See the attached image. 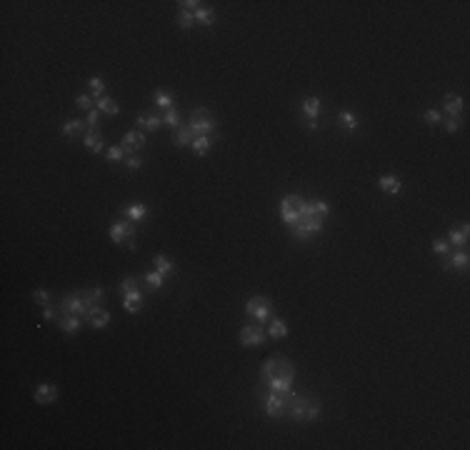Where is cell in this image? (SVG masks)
<instances>
[{
  "label": "cell",
  "mask_w": 470,
  "mask_h": 450,
  "mask_svg": "<svg viewBox=\"0 0 470 450\" xmlns=\"http://www.w3.org/2000/svg\"><path fill=\"white\" fill-rule=\"evenodd\" d=\"M448 243L450 245H465L468 243V225H460L458 230L453 228L450 233H448Z\"/></svg>",
  "instance_id": "cb8c5ba5"
},
{
  "label": "cell",
  "mask_w": 470,
  "mask_h": 450,
  "mask_svg": "<svg viewBox=\"0 0 470 450\" xmlns=\"http://www.w3.org/2000/svg\"><path fill=\"white\" fill-rule=\"evenodd\" d=\"M76 105L78 108H80V110H93V98H90V95H78L76 98Z\"/></svg>",
  "instance_id": "74e56055"
},
{
  "label": "cell",
  "mask_w": 470,
  "mask_h": 450,
  "mask_svg": "<svg viewBox=\"0 0 470 450\" xmlns=\"http://www.w3.org/2000/svg\"><path fill=\"white\" fill-rule=\"evenodd\" d=\"M303 203H305V200H303L300 195H285V198H283V203H280V218L288 225H295L298 215H300Z\"/></svg>",
  "instance_id": "ba28073f"
},
{
  "label": "cell",
  "mask_w": 470,
  "mask_h": 450,
  "mask_svg": "<svg viewBox=\"0 0 470 450\" xmlns=\"http://www.w3.org/2000/svg\"><path fill=\"white\" fill-rule=\"evenodd\" d=\"M133 235H135V223H130V220H118V223L110 225V240L113 243H125Z\"/></svg>",
  "instance_id": "30bf717a"
},
{
  "label": "cell",
  "mask_w": 470,
  "mask_h": 450,
  "mask_svg": "<svg viewBox=\"0 0 470 450\" xmlns=\"http://www.w3.org/2000/svg\"><path fill=\"white\" fill-rule=\"evenodd\" d=\"M323 215H318V210H315V205L313 203H303L300 208V215H298V220H295V225H290L293 228V235L298 238V240H310L313 235H318L320 230H323Z\"/></svg>",
  "instance_id": "3957f363"
},
{
  "label": "cell",
  "mask_w": 470,
  "mask_h": 450,
  "mask_svg": "<svg viewBox=\"0 0 470 450\" xmlns=\"http://www.w3.org/2000/svg\"><path fill=\"white\" fill-rule=\"evenodd\" d=\"M90 323H93V328H105L108 323H110V313L105 310V308H95V313L90 315Z\"/></svg>",
  "instance_id": "83f0119b"
},
{
  "label": "cell",
  "mask_w": 470,
  "mask_h": 450,
  "mask_svg": "<svg viewBox=\"0 0 470 450\" xmlns=\"http://www.w3.org/2000/svg\"><path fill=\"white\" fill-rule=\"evenodd\" d=\"M210 145H213V138H210V135H198V138L193 140L190 148L195 150V155H205L208 150H210Z\"/></svg>",
  "instance_id": "4316f807"
},
{
  "label": "cell",
  "mask_w": 470,
  "mask_h": 450,
  "mask_svg": "<svg viewBox=\"0 0 470 450\" xmlns=\"http://www.w3.org/2000/svg\"><path fill=\"white\" fill-rule=\"evenodd\" d=\"M433 250L440 253V255H448V253H450V243H448V240H435V243H433Z\"/></svg>",
  "instance_id": "f35d334b"
},
{
  "label": "cell",
  "mask_w": 470,
  "mask_h": 450,
  "mask_svg": "<svg viewBox=\"0 0 470 450\" xmlns=\"http://www.w3.org/2000/svg\"><path fill=\"white\" fill-rule=\"evenodd\" d=\"M265 340V325H243L240 330V345L250 348V345H263Z\"/></svg>",
  "instance_id": "9c48e42d"
},
{
  "label": "cell",
  "mask_w": 470,
  "mask_h": 450,
  "mask_svg": "<svg viewBox=\"0 0 470 450\" xmlns=\"http://www.w3.org/2000/svg\"><path fill=\"white\" fill-rule=\"evenodd\" d=\"M125 248H128V250H135V240H133V238H128V240H125Z\"/></svg>",
  "instance_id": "681fc988"
},
{
  "label": "cell",
  "mask_w": 470,
  "mask_h": 450,
  "mask_svg": "<svg viewBox=\"0 0 470 450\" xmlns=\"http://www.w3.org/2000/svg\"><path fill=\"white\" fill-rule=\"evenodd\" d=\"M138 125H140L143 130H158V128L163 125V118L151 115V113H143V115H138Z\"/></svg>",
  "instance_id": "d6986e66"
},
{
  "label": "cell",
  "mask_w": 470,
  "mask_h": 450,
  "mask_svg": "<svg viewBox=\"0 0 470 450\" xmlns=\"http://www.w3.org/2000/svg\"><path fill=\"white\" fill-rule=\"evenodd\" d=\"M33 298H35V303H40V305H50V293H48V290H35Z\"/></svg>",
  "instance_id": "60d3db41"
},
{
  "label": "cell",
  "mask_w": 470,
  "mask_h": 450,
  "mask_svg": "<svg viewBox=\"0 0 470 450\" xmlns=\"http://www.w3.org/2000/svg\"><path fill=\"white\" fill-rule=\"evenodd\" d=\"M80 320L78 315H63L60 318V330L63 333H68V335H76V333H80Z\"/></svg>",
  "instance_id": "ac0fdd59"
},
{
  "label": "cell",
  "mask_w": 470,
  "mask_h": 450,
  "mask_svg": "<svg viewBox=\"0 0 470 450\" xmlns=\"http://www.w3.org/2000/svg\"><path fill=\"white\" fill-rule=\"evenodd\" d=\"M98 110L105 113V115H118V113H120V105L115 103L113 98H105V95H103V98L98 100Z\"/></svg>",
  "instance_id": "484cf974"
},
{
  "label": "cell",
  "mask_w": 470,
  "mask_h": 450,
  "mask_svg": "<svg viewBox=\"0 0 470 450\" xmlns=\"http://www.w3.org/2000/svg\"><path fill=\"white\" fill-rule=\"evenodd\" d=\"M163 123H168L170 128H175V130H178V128H180V113L173 110V108H170V110H165V118H163Z\"/></svg>",
  "instance_id": "836d02e7"
},
{
  "label": "cell",
  "mask_w": 470,
  "mask_h": 450,
  "mask_svg": "<svg viewBox=\"0 0 470 450\" xmlns=\"http://www.w3.org/2000/svg\"><path fill=\"white\" fill-rule=\"evenodd\" d=\"M33 398H35L38 405H50V403L58 400V388L53 383H40L35 388V393H33Z\"/></svg>",
  "instance_id": "8fae6325"
},
{
  "label": "cell",
  "mask_w": 470,
  "mask_h": 450,
  "mask_svg": "<svg viewBox=\"0 0 470 450\" xmlns=\"http://www.w3.org/2000/svg\"><path fill=\"white\" fill-rule=\"evenodd\" d=\"M178 25L183 28V30H188L195 25V13H190V10H183L180 8V13H178Z\"/></svg>",
  "instance_id": "4dcf8cb0"
},
{
  "label": "cell",
  "mask_w": 470,
  "mask_h": 450,
  "mask_svg": "<svg viewBox=\"0 0 470 450\" xmlns=\"http://www.w3.org/2000/svg\"><path fill=\"white\" fill-rule=\"evenodd\" d=\"M245 313H248V318H253L258 325H265V323L273 320V300L268 298V295H255V298H250L245 303Z\"/></svg>",
  "instance_id": "5b68a950"
},
{
  "label": "cell",
  "mask_w": 470,
  "mask_h": 450,
  "mask_svg": "<svg viewBox=\"0 0 470 450\" xmlns=\"http://www.w3.org/2000/svg\"><path fill=\"white\" fill-rule=\"evenodd\" d=\"M193 140H195V135L190 130V125H180L178 130L173 133V143L178 148H188V145H193Z\"/></svg>",
  "instance_id": "2e32d148"
},
{
  "label": "cell",
  "mask_w": 470,
  "mask_h": 450,
  "mask_svg": "<svg viewBox=\"0 0 470 450\" xmlns=\"http://www.w3.org/2000/svg\"><path fill=\"white\" fill-rule=\"evenodd\" d=\"M98 120H100V110L95 108V110H90V113H88V120H85V123H88V128H90V130H95Z\"/></svg>",
  "instance_id": "b9f144b4"
},
{
  "label": "cell",
  "mask_w": 470,
  "mask_h": 450,
  "mask_svg": "<svg viewBox=\"0 0 470 450\" xmlns=\"http://www.w3.org/2000/svg\"><path fill=\"white\" fill-rule=\"evenodd\" d=\"M43 318L45 320H55L58 318V310L53 305H43Z\"/></svg>",
  "instance_id": "f6af8a7d"
},
{
  "label": "cell",
  "mask_w": 470,
  "mask_h": 450,
  "mask_svg": "<svg viewBox=\"0 0 470 450\" xmlns=\"http://www.w3.org/2000/svg\"><path fill=\"white\" fill-rule=\"evenodd\" d=\"M190 130H193L195 138H198V135H210V133L215 130V118H213V113L208 110V108L193 110V115H190Z\"/></svg>",
  "instance_id": "8992f818"
},
{
  "label": "cell",
  "mask_w": 470,
  "mask_h": 450,
  "mask_svg": "<svg viewBox=\"0 0 470 450\" xmlns=\"http://www.w3.org/2000/svg\"><path fill=\"white\" fill-rule=\"evenodd\" d=\"M260 380H263V385H268L270 393H290L293 390V380H295V365L285 355L275 353V355H270L263 363Z\"/></svg>",
  "instance_id": "6da1fadb"
},
{
  "label": "cell",
  "mask_w": 470,
  "mask_h": 450,
  "mask_svg": "<svg viewBox=\"0 0 470 450\" xmlns=\"http://www.w3.org/2000/svg\"><path fill=\"white\" fill-rule=\"evenodd\" d=\"M308 128H310V130H318V128H320L318 120H308Z\"/></svg>",
  "instance_id": "c3c4849f"
},
{
  "label": "cell",
  "mask_w": 470,
  "mask_h": 450,
  "mask_svg": "<svg viewBox=\"0 0 470 450\" xmlns=\"http://www.w3.org/2000/svg\"><path fill=\"white\" fill-rule=\"evenodd\" d=\"M83 140H85V148L90 150V153H100L103 145H105V143H103V135L98 130H88L83 135Z\"/></svg>",
  "instance_id": "e0dca14e"
},
{
  "label": "cell",
  "mask_w": 470,
  "mask_h": 450,
  "mask_svg": "<svg viewBox=\"0 0 470 450\" xmlns=\"http://www.w3.org/2000/svg\"><path fill=\"white\" fill-rule=\"evenodd\" d=\"M290 398H293V390L290 393H270L265 398V413L270 418H285L290 410Z\"/></svg>",
  "instance_id": "52a82bcc"
},
{
  "label": "cell",
  "mask_w": 470,
  "mask_h": 450,
  "mask_svg": "<svg viewBox=\"0 0 470 450\" xmlns=\"http://www.w3.org/2000/svg\"><path fill=\"white\" fill-rule=\"evenodd\" d=\"M338 118H340V123H343V128H348V130H358V118L353 115V113L343 110Z\"/></svg>",
  "instance_id": "1f68e13d"
},
{
  "label": "cell",
  "mask_w": 470,
  "mask_h": 450,
  "mask_svg": "<svg viewBox=\"0 0 470 450\" xmlns=\"http://www.w3.org/2000/svg\"><path fill=\"white\" fill-rule=\"evenodd\" d=\"M145 280L151 283V288H155V290H158V288H163V285H165V275H160L158 270H153V273H148V275H145Z\"/></svg>",
  "instance_id": "e575fe53"
},
{
  "label": "cell",
  "mask_w": 470,
  "mask_h": 450,
  "mask_svg": "<svg viewBox=\"0 0 470 450\" xmlns=\"http://www.w3.org/2000/svg\"><path fill=\"white\" fill-rule=\"evenodd\" d=\"M378 185L383 193H390V195H398L400 193V180L395 178V175H383L380 180H378Z\"/></svg>",
  "instance_id": "7402d4cb"
},
{
  "label": "cell",
  "mask_w": 470,
  "mask_h": 450,
  "mask_svg": "<svg viewBox=\"0 0 470 450\" xmlns=\"http://www.w3.org/2000/svg\"><path fill=\"white\" fill-rule=\"evenodd\" d=\"M155 270L160 273V275H170V273H175V265L165 258V255H155Z\"/></svg>",
  "instance_id": "f1b7e54d"
},
{
  "label": "cell",
  "mask_w": 470,
  "mask_h": 450,
  "mask_svg": "<svg viewBox=\"0 0 470 450\" xmlns=\"http://www.w3.org/2000/svg\"><path fill=\"white\" fill-rule=\"evenodd\" d=\"M103 288L100 285H95V288H88V290H76V293H70V295H65V298L60 300V313L63 315H78V318H88L95 313V308H100V303H103Z\"/></svg>",
  "instance_id": "7a4b0ae2"
},
{
  "label": "cell",
  "mask_w": 470,
  "mask_h": 450,
  "mask_svg": "<svg viewBox=\"0 0 470 450\" xmlns=\"http://www.w3.org/2000/svg\"><path fill=\"white\" fill-rule=\"evenodd\" d=\"M155 105L163 108V110H170L173 108V98L168 93H155Z\"/></svg>",
  "instance_id": "d590c367"
},
{
  "label": "cell",
  "mask_w": 470,
  "mask_h": 450,
  "mask_svg": "<svg viewBox=\"0 0 470 450\" xmlns=\"http://www.w3.org/2000/svg\"><path fill=\"white\" fill-rule=\"evenodd\" d=\"M288 415L293 420H298V423H313V420H318L320 415V400L308 393H293Z\"/></svg>",
  "instance_id": "277c9868"
},
{
  "label": "cell",
  "mask_w": 470,
  "mask_h": 450,
  "mask_svg": "<svg viewBox=\"0 0 470 450\" xmlns=\"http://www.w3.org/2000/svg\"><path fill=\"white\" fill-rule=\"evenodd\" d=\"M468 262H470V258L465 250H455V253H448V258H445L443 265H445V270H465Z\"/></svg>",
  "instance_id": "7c38bea8"
},
{
  "label": "cell",
  "mask_w": 470,
  "mask_h": 450,
  "mask_svg": "<svg viewBox=\"0 0 470 450\" xmlns=\"http://www.w3.org/2000/svg\"><path fill=\"white\" fill-rule=\"evenodd\" d=\"M180 5H183V10H190V13H195V10L203 8V3H198V0H183Z\"/></svg>",
  "instance_id": "7bdbcfd3"
},
{
  "label": "cell",
  "mask_w": 470,
  "mask_h": 450,
  "mask_svg": "<svg viewBox=\"0 0 470 450\" xmlns=\"http://www.w3.org/2000/svg\"><path fill=\"white\" fill-rule=\"evenodd\" d=\"M443 110L448 113V118H460V113H463V98L460 95H445Z\"/></svg>",
  "instance_id": "9a60e30c"
},
{
  "label": "cell",
  "mask_w": 470,
  "mask_h": 450,
  "mask_svg": "<svg viewBox=\"0 0 470 450\" xmlns=\"http://www.w3.org/2000/svg\"><path fill=\"white\" fill-rule=\"evenodd\" d=\"M423 118H425V123H440V118H443V115H440L438 110H425Z\"/></svg>",
  "instance_id": "bcb514c9"
},
{
  "label": "cell",
  "mask_w": 470,
  "mask_h": 450,
  "mask_svg": "<svg viewBox=\"0 0 470 450\" xmlns=\"http://www.w3.org/2000/svg\"><path fill=\"white\" fill-rule=\"evenodd\" d=\"M88 123H83V120H68L65 125H63V135H78V133H88Z\"/></svg>",
  "instance_id": "d4e9b609"
},
{
  "label": "cell",
  "mask_w": 470,
  "mask_h": 450,
  "mask_svg": "<svg viewBox=\"0 0 470 450\" xmlns=\"http://www.w3.org/2000/svg\"><path fill=\"white\" fill-rule=\"evenodd\" d=\"M143 145H145V135L140 130H130L123 138V150L125 153H135V150H140Z\"/></svg>",
  "instance_id": "5bb4252c"
},
{
  "label": "cell",
  "mask_w": 470,
  "mask_h": 450,
  "mask_svg": "<svg viewBox=\"0 0 470 450\" xmlns=\"http://www.w3.org/2000/svg\"><path fill=\"white\" fill-rule=\"evenodd\" d=\"M138 288V280L135 278H125V280L120 283V293L125 295V293H130V290H135Z\"/></svg>",
  "instance_id": "ab89813d"
},
{
  "label": "cell",
  "mask_w": 470,
  "mask_h": 450,
  "mask_svg": "<svg viewBox=\"0 0 470 450\" xmlns=\"http://www.w3.org/2000/svg\"><path fill=\"white\" fill-rule=\"evenodd\" d=\"M320 110H323V105H320L318 98H305L303 100V113L308 115V120H318Z\"/></svg>",
  "instance_id": "ffe728a7"
},
{
  "label": "cell",
  "mask_w": 470,
  "mask_h": 450,
  "mask_svg": "<svg viewBox=\"0 0 470 450\" xmlns=\"http://www.w3.org/2000/svg\"><path fill=\"white\" fill-rule=\"evenodd\" d=\"M268 335L270 338H285L288 335V325H285V320L280 318H273L268 323Z\"/></svg>",
  "instance_id": "603a6c76"
},
{
  "label": "cell",
  "mask_w": 470,
  "mask_h": 450,
  "mask_svg": "<svg viewBox=\"0 0 470 450\" xmlns=\"http://www.w3.org/2000/svg\"><path fill=\"white\" fill-rule=\"evenodd\" d=\"M123 213H125V218H128L130 223H138V220H143V218H145L148 208L143 205V203H130V205L125 208Z\"/></svg>",
  "instance_id": "44dd1931"
},
{
  "label": "cell",
  "mask_w": 470,
  "mask_h": 450,
  "mask_svg": "<svg viewBox=\"0 0 470 450\" xmlns=\"http://www.w3.org/2000/svg\"><path fill=\"white\" fill-rule=\"evenodd\" d=\"M105 158H108L110 163H118V160L125 158V150H123V145H110V148L105 150Z\"/></svg>",
  "instance_id": "d6a6232c"
},
{
  "label": "cell",
  "mask_w": 470,
  "mask_h": 450,
  "mask_svg": "<svg viewBox=\"0 0 470 450\" xmlns=\"http://www.w3.org/2000/svg\"><path fill=\"white\" fill-rule=\"evenodd\" d=\"M143 293L135 288V290H130V293H125L123 295V308L128 310V313H140L143 310Z\"/></svg>",
  "instance_id": "4fadbf2b"
},
{
  "label": "cell",
  "mask_w": 470,
  "mask_h": 450,
  "mask_svg": "<svg viewBox=\"0 0 470 450\" xmlns=\"http://www.w3.org/2000/svg\"><path fill=\"white\" fill-rule=\"evenodd\" d=\"M88 85H90V93H93L95 98L100 100V98H103V90H105L103 80H100V78H90V83H88Z\"/></svg>",
  "instance_id": "8d00e7d4"
},
{
  "label": "cell",
  "mask_w": 470,
  "mask_h": 450,
  "mask_svg": "<svg viewBox=\"0 0 470 450\" xmlns=\"http://www.w3.org/2000/svg\"><path fill=\"white\" fill-rule=\"evenodd\" d=\"M213 18H215V10L213 8H200V10H195V23H200V25H210L213 23Z\"/></svg>",
  "instance_id": "f546056e"
},
{
  "label": "cell",
  "mask_w": 470,
  "mask_h": 450,
  "mask_svg": "<svg viewBox=\"0 0 470 450\" xmlns=\"http://www.w3.org/2000/svg\"><path fill=\"white\" fill-rule=\"evenodd\" d=\"M125 165H128V168H130V170H138V168H140V165H143V160H140V158H138V155H130V158H128V160H125Z\"/></svg>",
  "instance_id": "7dc6e473"
},
{
  "label": "cell",
  "mask_w": 470,
  "mask_h": 450,
  "mask_svg": "<svg viewBox=\"0 0 470 450\" xmlns=\"http://www.w3.org/2000/svg\"><path fill=\"white\" fill-rule=\"evenodd\" d=\"M445 130H448V133H458V130H460V118H448V120H445Z\"/></svg>",
  "instance_id": "ee69618b"
}]
</instances>
